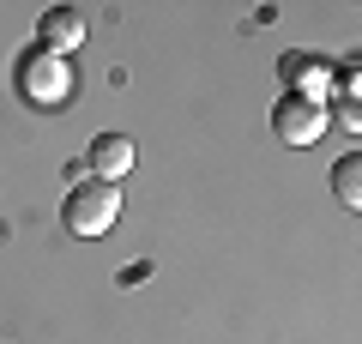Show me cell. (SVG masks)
Listing matches in <instances>:
<instances>
[{"mask_svg": "<svg viewBox=\"0 0 362 344\" xmlns=\"http://www.w3.org/2000/svg\"><path fill=\"white\" fill-rule=\"evenodd\" d=\"M61 217L73 236H109L121 217V181H78L61 200Z\"/></svg>", "mask_w": 362, "mask_h": 344, "instance_id": "6da1fadb", "label": "cell"}, {"mask_svg": "<svg viewBox=\"0 0 362 344\" xmlns=\"http://www.w3.org/2000/svg\"><path fill=\"white\" fill-rule=\"evenodd\" d=\"M73 67L61 61V55H42V49H30L25 61H18V91H25L30 103H42V109H54V103H66L73 97Z\"/></svg>", "mask_w": 362, "mask_h": 344, "instance_id": "7a4b0ae2", "label": "cell"}, {"mask_svg": "<svg viewBox=\"0 0 362 344\" xmlns=\"http://www.w3.org/2000/svg\"><path fill=\"white\" fill-rule=\"evenodd\" d=\"M272 133L284 145H314L326 133V103H308V97H278L272 109Z\"/></svg>", "mask_w": 362, "mask_h": 344, "instance_id": "3957f363", "label": "cell"}, {"mask_svg": "<svg viewBox=\"0 0 362 344\" xmlns=\"http://www.w3.org/2000/svg\"><path fill=\"white\" fill-rule=\"evenodd\" d=\"M78 42H85V13H78V6H49V13H42V25H37V49L66 61Z\"/></svg>", "mask_w": 362, "mask_h": 344, "instance_id": "277c9868", "label": "cell"}, {"mask_svg": "<svg viewBox=\"0 0 362 344\" xmlns=\"http://www.w3.org/2000/svg\"><path fill=\"white\" fill-rule=\"evenodd\" d=\"M278 73L290 79V97L320 103L326 91H332V67H326L320 55H284V61H278Z\"/></svg>", "mask_w": 362, "mask_h": 344, "instance_id": "5b68a950", "label": "cell"}, {"mask_svg": "<svg viewBox=\"0 0 362 344\" xmlns=\"http://www.w3.org/2000/svg\"><path fill=\"white\" fill-rule=\"evenodd\" d=\"M133 139L127 133H97V139H90V169H97V181H121L133 169Z\"/></svg>", "mask_w": 362, "mask_h": 344, "instance_id": "8992f818", "label": "cell"}, {"mask_svg": "<svg viewBox=\"0 0 362 344\" xmlns=\"http://www.w3.org/2000/svg\"><path fill=\"white\" fill-rule=\"evenodd\" d=\"M332 193H338V205H350V212L362 205V151H350L344 164L332 169Z\"/></svg>", "mask_w": 362, "mask_h": 344, "instance_id": "52a82bcc", "label": "cell"}]
</instances>
